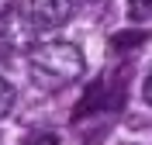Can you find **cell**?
I'll use <instances>...</instances> for the list:
<instances>
[{
	"label": "cell",
	"instance_id": "1",
	"mask_svg": "<svg viewBox=\"0 0 152 145\" xmlns=\"http://www.w3.org/2000/svg\"><path fill=\"white\" fill-rule=\"evenodd\" d=\"M28 66L42 90H66L86 73V59L73 42H45L28 52Z\"/></svg>",
	"mask_w": 152,
	"mask_h": 145
},
{
	"label": "cell",
	"instance_id": "2",
	"mask_svg": "<svg viewBox=\"0 0 152 145\" xmlns=\"http://www.w3.org/2000/svg\"><path fill=\"white\" fill-rule=\"evenodd\" d=\"M38 24L31 17V10H24L21 4H7L0 10V52L7 55H28L38 45Z\"/></svg>",
	"mask_w": 152,
	"mask_h": 145
},
{
	"label": "cell",
	"instance_id": "3",
	"mask_svg": "<svg viewBox=\"0 0 152 145\" xmlns=\"http://www.w3.org/2000/svg\"><path fill=\"white\" fill-rule=\"evenodd\" d=\"M124 97H128V66L124 69H111L100 79H94L83 93V104L76 107V114H94V111H121Z\"/></svg>",
	"mask_w": 152,
	"mask_h": 145
},
{
	"label": "cell",
	"instance_id": "4",
	"mask_svg": "<svg viewBox=\"0 0 152 145\" xmlns=\"http://www.w3.org/2000/svg\"><path fill=\"white\" fill-rule=\"evenodd\" d=\"M31 17L38 28H62L73 17V0H31Z\"/></svg>",
	"mask_w": 152,
	"mask_h": 145
},
{
	"label": "cell",
	"instance_id": "5",
	"mask_svg": "<svg viewBox=\"0 0 152 145\" xmlns=\"http://www.w3.org/2000/svg\"><path fill=\"white\" fill-rule=\"evenodd\" d=\"M145 42H149V31H145V28H135V31H118V35H111V48H118V52H132V48H142Z\"/></svg>",
	"mask_w": 152,
	"mask_h": 145
},
{
	"label": "cell",
	"instance_id": "6",
	"mask_svg": "<svg viewBox=\"0 0 152 145\" xmlns=\"http://www.w3.org/2000/svg\"><path fill=\"white\" fill-rule=\"evenodd\" d=\"M10 107H14V87H10L7 79L0 76V117L10 114Z\"/></svg>",
	"mask_w": 152,
	"mask_h": 145
},
{
	"label": "cell",
	"instance_id": "7",
	"mask_svg": "<svg viewBox=\"0 0 152 145\" xmlns=\"http://www.w3.org/2000/svg\"><path fill=\"white\" fill-rule=\"evenodd\" d=\"M128 14H132L135 21L152 17V0H128Z\"/></svg>",
	"mask_w": 152,
	"mask_h": 145
},
{
	"label": "cell",
	"instance_id": "8",
	"mask_svg": "<svg viewBox=\"0 0 152 145\" xmlns=\"http://www.w3.org/2000/svg\"><path fill=\"white\" fill-rule=\"evenodd\" d=\"M24 145H59V135H56V131H48V128H42V131H35Z\"/></svg>",
	"mask_w": 152,
	"mask_h": 145
},
{
	"label": "cell",
	"instance_id": "9",
	"mask_svg": "<svg viewBox=\"0 0 152 145\" xmlns=\"http://www.w3.org/2000/svg\"><path fill=\"white\" fill-rule=\"evenodd\" d=\"M142 100H145V104H152V73L145 76V83H142Z\"/></svg>",
	"mask_w": 152,
	"mask_h": 145
}]
</instances>
